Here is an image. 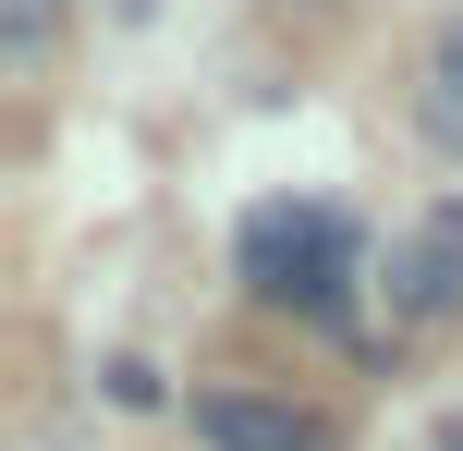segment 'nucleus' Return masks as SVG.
Instances as JSON below:
<instances>
[{
    "mask_svg": "<svg viewBox=\"0 0 463 451\" xmlns=\"http://www.w3.org/2000/svg\"><path fill=\"white\" fill-rule=\"evenodd\" d=\"M391 305H402V317H451V305H463V208H439L415 244H402V268H391Z\"/></svg>",
    "mask_w": 463,
    "mask_h": 451,
    "instance_id": "7ed1b4c3",
    "label": "nucleus"
},
{
    "mask_svg": "<svg viewBox=\"0 0 463 451\" xmlns=\"http://www.w3.org/2000/svg\"><path fill=\"white\" fill-rule=\"evenodd\" d=\"M439 451H463V415H439Z\"/></svg>",
    "mask_w": 463,
    "mask_h": 451,
    "instance_id": "423d86ee",
    "label": "nucleus"
},
{
    "mask_svg": "<svg viewBox=\"0 0 463 451\" xmlns=\"http://www.w3.org/2000/svg\"><path fill=\"white\" fill-rule=\"evenodd\" d=\"M195 439H208V451H329L317 415H293V403H244V390H195Z\"/></svg>",
    "mask_w": 463,
    "mask_h": 451,
    "instance_id": "f03ea898",
    "label": "nucleus"
},
{
    "mask_svg": "<svg viewBox=\"0 0 463 451\" xmlns=\"http://www.w3.org/2000/svg\"><path fill=\"white\" fill-rule=\"evenodd\" d=\"M49 37H61V0H0V61L13 73H37Z\"/></svg>",
    "mask_w": 463,
    "mask_h": 451,
    "instance_id": "39448f33",
    "label": "nucleus"
},
{
    "mask_svg": "<svg viewBox=\"0 0 463 451\" xmlns=\"http://www.w3.org/2000/svg\"><path fill=\"white\" fill-rule=\"evenodd\" d=\"M354 268H366V232L342 208H256L244 220V281L269 305H305V317H342Z\"/></svg>",
    "mask_w": 463,
    "mask_h": 451,
    "instance_id": "f257e3e1",
    "label": "nucleus"
},
{
    "mask_svg": "<svg viewBox=\"0 0 463 451\" xmlns=\"http://www.w3.org/2000/svg\"><path fill=\"white\" fill-rule=\"evenodd\" d=\"M415 110H427V135L463 159V24H439V49H427V86H415Z\"/></svg>",
    "mask_w": 463,
    "mask_h": 451,
    "instance_id": "20e7f679",
    "label": "nucleus"
}]
</instances>
